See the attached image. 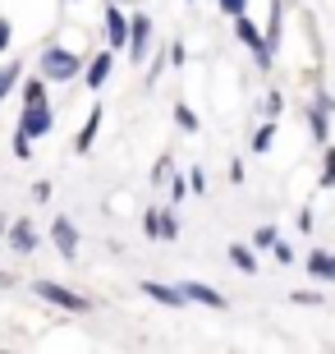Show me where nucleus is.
<instances>
[{
	"label": "nucleus",
	"instance_id": "393cba45",
	"mask_svg": "<svg viewBox=\"0 0 335 354\" xmlns=\"http://www.w3.org/2000/svg\"><path fill=\"white\" fill-rule=\"evenodd\" d=\"M0 286H10V276H5V272H0Z\"/></svg>",
	"mask_w": 335,
	"mask_h": 354
},
{
	"label": "nucleus",
	"instance_id": "7ed1b4c3",
	"mask_svg": "<svg viewBox=\"0 0 335 354\" xmlns=\"http://www.w3.org/2000/svg\"><path fill=\"white\" fill-rule=\"evenodd\" d=\"M147 41H152V24H147V14H138V19H129V51H133V60L147 55Z\"/></svg>",
	"mask_w": 335,
	"mask_h": 354
},
{
	"label": "nucleus",
	"instance_id": "39448f33",
	"mask_svg": "<svg viewBox=\"0 0 335 354\" xmlns=\"http://www.w3.org/2000/svg\"><path fill=\"white\" fill-rule=\"evenodd\" d=\"M184 299H193V304H207V308H225V299H220L211 286H202V281H184Z\"/></svg>",
	"mask_w": 335,
	"mask_h": 354
},
{
	"label": "nucleus",
	"instance_id": "b1692460",
	"mask_svg": "<svg viewBox=\"0 0 335 354\" xmlns=\"http://www.w3.org/2000/svg\"><path fill=\"white\" fill-rule=\"evenodd\" d=\"M5 46H10V24L0 19V51H5Z\"/></svg>",
	"mask_w": 335,
	"mask_h": 354
},
{
	"label": "nucleus",
	"instance_id": "f03ea898",
	"mask_svg": "<svg viewBox=\"0 0 335 354\" xmlns=\"http://www.w3.org/2000/svg\"><path fill=\"white\" fill-rule=\"evenodd\" d=\"M41 69H46V79H74L78 60H74L69 51H60V46H55V51H46V55H41Z\"/></svg>",
	"mask_w": 335,
	"mask_h": 354
},
{
	"label": "nucleus",
	"instance_id": "6ab92c4d",
	"mask_svg": "<svg viewBox=\"0 0 335 354\" xmlns=\"http://www.w3.org/2000/svg\"><path fill=\"white\" fill-rule=\"evenodd\" d=\"M142 230H147V235H161V212H147V216H142Z\"/></svg>",
	"mask_w": 335,
	"mask_h": 354
},
{
	"label": "nucleus",
	"instance_id": "9d476101",
	"mask_svg": "<svg viewBox=\"0 0 335 354\" xmlns=\"http://www.w3.org/2000/svg\"><path fill=\"white\" fill-rule=\"evenodd\" d=\"M308 272L322 276V281H335V253H312V258H308Z\"/></svg>",
	"mask_w": 335,
	"mask_h": 354
},
{
	"label": "nucleus",
	"instance_id": "f257e3e1",
	"mask_svg": "<svg viewBox=\"0 0 335 354\" xmlns=\"http://www.w3.org/2000/svg\"><path fill=\"white\" fill-rule=\"evenodd\" d=\"M37 299H46V304H55V308H69V313H83L88 308V299H78L74 290H65V286H55V281H37Z\"/></svg>",
	"mask_w": 335,
	"mask_h": 354
},
{
	"label": "nucleus",
	"instance_id": "9b49d317",
	"mask_svg": "<svg viewBox=\"0 0 335 354\" xmlns=\"http://www.w3.org/2000/svg\"><path fill=\"white\" fill-rule=\"evenodd\" d=\"M97 124H102V111H92V115H88V124H83V133H78V152H88V147H92V138H97Z\"/></svg>",
	"mask_w": 335,
	"mask_h": 354
},
{
	"label": "nucleus",
	"instance_id": "5701e85b",
	"mask_svg": "<svg viewBox=\"0 0 335 354\" xmlns=\"http://www.w3.org/2000/svg\"><path fill=\"white\" fill-rule=\"evenodd\" d=\"M258 244H262V249H267V244H276V230H271V225H262V230H258Z\"/></svg>",
	"mask_w": 335,
	"mask_h": 354
},
{
	"label": "nucleus",
	"instance_id": "4468645a",
	"mask_svg": "<svg viewBox=\"0 0 335 354\" xmlns=\"http://www.w3.org/2000/svg\"><path fill=\"white\" fill-rule=\"evenodd\" d=\"M23 97H28V106H41V102H46V83H41V79H28L23 83Z\"/></svg>",
	"mask_w": 335,
	"mask_h": 354
},
{
	"label": "nucleus",
	"instance_id": "4be33fe9",
	"mask_svg": "<svg viewBox=\"0 0 335 354\" xmlns=\"http://www.w3.org/2000/svg\"><path fill=\"white\" fill-rule=\"evenodd\" d=\"M322 184H335V152H326V175H322Z\"/></svg>",
	"mask_w": 335,
	"mask_h": 354
},
{
	"label": "nucleus",
	"instance_id": "dca6fc26",
	"mask_svg": "<svg viewBox=\"0 0 335 354\" xmlns=\"http://www.w3.org/2000/svg\"><path fill=\"white\" fill-rule=\"evenodd\" d=\"M180 225H175V212H161V239H175Z\"/></svg>",
	"mask_w": 335,
	"mask_h": 354
},
{
	"label": "nucleus",
	"instance_id": "6e6552de",
	"mask_svg": "<svg viewBox=\"0 0 335 354\" xmlns=\"http://www.w3.org/2000/svg\"><path fill=\"white\" fill-rule=\"evenodd\" d=\"M147 299H156V304H166V308H180L184 304V290H170V286H161V281H147Z\"/></svg>",
	"mask_w": 335,
	"mask_h": 354
},
{
	"label": "nucleus",
	"instance_id": "aec40b11",
	"mask_svg": "<svg viewBox=\"0 0 335 354\" xmlns=\"http://www.w3.org/2000/svg\"><path fill=\"white\" fill-rule=\"evenodd\" d=\"M271 133H276L271 124H262V129H258V138H253V147H258V152H267V147H271Z\"/></svg>",
	"mask_w": 335,
	"mask_h": 354
},
{
	"label": "nucleus",
	"instance_id": "f8f14e48",
	"mask_svg": "<svg viewBox=\"0 0 335 354\" xmlns=\"http://www.w3.org/2000/svg\"><path fill=\"white\" fill-rule=\"evenodd\" d=\"M111 69H115V65H111V55H97V60H92V69H88V83H92V88H102Z\"/></svg>",
	"mask_w": 335,
	"mask_h": 354
},
{
	"label": "nucleus",
	"instance_id": "a211bd4d",
	"mask_svg": "<svg viewBox=\"0 0 335 354\" xmlns=\"http://www.w3.org/2000/svg\"><path fill=\"white\" fill-rule=\"evenodd\" d=\"M175 120H180L184 129H198V115L189 111V106H175Z\"/></svg>",
	"mask_w": 335,
	"mask_h": 354
},
{
	"label": "nucleus",
	"instance_id": "412c9836",
	"mask_svg": "<svg viewBox=\"0 0 335 354\" xmlns=\"http://www.w3.org/2000/svg\"><path fill=\"white\" fill-rule=\"evenodd\" d=\"M220 10H225V14H234V19H239V14H244V0H220Z\"/></svg>",
	"mask_w": 335,
	"mask_h": 354
},
{
	"label": "nucleus",
	"instance_id": "423d86ee",
	"mask_svg": "<svg viewBox=\"0 0 335 354\" xmlns=\"http://www.w3.org/2000/svg\"><path fill=\"white\" fill-rule=\"evenodd\" d=\"M51 239H55V249L65 253V258H74V249H78V230L65 221V216H60V221L51 225Z\"/></svg>",
	"mask_w": 335,
	"mask_h": 354
},
{
	"label": "nucleus",
	"instance_id": "ddd939ff",
	"mask_svg": "<svg viewBox=\"0 0 335 354\" xmlns=\"http://www.w3.org/2000/svg\"><path fill=\"white\" fill-rule=\"evenodd\" d=\"M230 263L239 267V272H258V258H253L244 244H234V249H230Z\"/></svg>",
	"mask_w": 335,
	"mask_h": 354
},
{
	"label": "nucleus",
	"instance_id": "2eb2a0df",
	"mask_svg": "<svg viewBox=\"0 0 335 354\" xmlns=\"http://www.w3.org/2000/svg\"><path fill=\"white\" fill-rule=\"evenodd\" d=\"M19 74H23V65H10V69H0V102H5V92L19 83Z\"/></svg>",
	"mask_w": 335,
	"mask_h": 354
},
{
	"label": "nucleus",
	"instance_id": "1a4fd4ad",
	"mask_svg": "<svg viewBox=\"0 0 335 354\" xmlns=\"http://www.w3.org/2000/svg\"><path fill=\"white\" fill-rule=\"evenodd\" d=\"M10 244H14L19 253H32V249H37V235H32V225H28V221H19V225L10 230Z\"/></svg>",
	"mask_w": 335,
	"mask_h": 354
},
{
	"label": "nucleus",
	"instance_id": "0eeeda50",
	"mask_svg": "<svg viewBox=\"0 0 335 354\" xmlns=\"http://www.w3.org/2000/svg\"><path fill=\"white\" fill-rule=\"evenodd\" d=\"M106 37H111V46H124V41H129V19H124L115 5L106 10Z\"/></svg>",
	"mask_w": 335,
	"mask_h": 354
},
{
	"label": "nucleus",
	"instance_id": "f3484780",
	"mask_svg": "<svg viewBox=\"0 0 335 354\" xmlns=\"http://www.w3.org/2000/svg\"><path fill=\"white\" fill-rule=\"evenodd\" d=\"M14 152H19V157H32V138H28L23 129L14 133Z\"/></svg>",
	"mask_w": 335,
	"mask_h": 354
},
{
	"label": "nucleus",
	"instance_id": "20e7f679",
	"mask_svg": "<svg viewBox=\"0 0 335 354\" xmlns=\"http://www.w3.org/2000/svg\"><path fill=\"white\" fill-rule=\"evenodd\" d=\"M19 129H23L28 138H41V133L51 129V111H46V102H41V106H28V111H23V124H19Z\"/></svg>",
	"mask_w": 335,
	"mask_h": 354
}]
</instances>
